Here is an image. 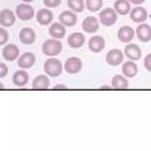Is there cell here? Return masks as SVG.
Wrapping results in <instances>:
<instances>
[{
    "instance_id": "obj_1",
    "label": "cell",
    "mask_w": 151,
    "mask_h": 151,
    "mask_svg": "<svg viewBox=\"0 0 151 151\" xmlns=\"http://www.w3.org/2000/svg\"><path fill=\"white\" fill-rule=\"evenodd\" d=\"M62 50V44L60 41L50 39L44 42L42 45L43 53L48 56H54L60 53Z\"/></svg>"
},
{
    "instance_id": "obj_2",
    "label": "cell",
    "mask_w": 151,
    "mask_h": 151,
    "mask_svg": "<svg viewBox=\"0 0 151 151\" xmlns=\"http://www.w3.org/2000/svg\"><path fill=\"white\" fill-rule=\"evenodd\" d=\"M44 70L48 75L57 77L62 72V64L58 59L49 58L44 63Z\"/></svg>"
},
{
    "instance_id": "obj_3",
    "label": "cell",
    "mask_w": 151,
    "mask_h": 151,
    "mask_svg": "<svg viewBox=\"0 0 151 151\" xmlns=\"http://www.w3.org/2000/svg\"><path fill=\"white\" fill-rule=\"evenodd\" d=\"M99 16L101 23L106 27L114 25L117 19L116 12L111 8H104L99 13Z\"/></svg>"
},
{
    "instance_id": "obj_4",
    "label": "cell",
    "mask_w": 151,
    "mask_h": 151,
    "mask_svg": "<svg viewBox=\"0 0 151 151\" xmlns=\"http://www.w3.org/2000/svg\"><path fill=\"white\" fill-rule=\"evenodd\" d=\"M15 13L21 20L28 21L34 17V9L30 5L20 4L16 7Z\"/></svg>"
},
{
    "instance_id": "obj_5",
    "label": "cell",
    "mask_w": 151,
    "mask_h": 151,
    "mask_svg": "<svg viewBox=\"0 0 151 151\" xmlns=\"http://www.w3.org/2000/svg\"><path fill=\"white\" fill-rule=\"evenodd\" d=\"M123 58V52L119 49H112L110 50L106 56L107 63L111 66L120 65L122 63Z\"/></svg>"
},
{
    "instance_id": "obj_6",
    "label": "cell",
    "mask_w": 151,
    "mask_h": 151,
    "mask_svg": "<svg viewBox=\"0 0 151 151\" xmlns=\"http://www.w3.org/2000/svg\"><path fill=\"white\" fill-rule=\"evenodd\" d=\"M147 11L142 6L134 7L130 12V18L134 22L141 23L145 21L147 18Z\"/></svg>"
},
{
    "instance_id": "obj_7",
    "label": "cell",
    "mask_w": 151,
    "mask_h": 151,
    "mask_svg": "<svg viewBox=\"0 0 151 151\" xmlns=\"http://www.w3.org/2000/svg\"><path fill=\"white\" fill-rule=\"evenodd\" d=\"M82 67L81 61L77 57H72L68 58L64 64V70L67 73L75 74L78 73Z\"/></svg>"
},
{
    "instance_id": "obj_8",
    "label": "cell",
    "mask_w": 151,
    "mask_h": 151,
    "mask_svg": "<svg viewBox=\"0 0 151 151\" xmlns=\"http://www.w3.org/2000/svg\"><path fill=\"white\" fill-rule=\"evenodd\" d=\"M83 29L87 33H94L99 28V23L97 18L89 16L85 18L82 22Z\"/></svg>"
},
{
    "instance_id": "obj_9",
    "label": "cell",
    "mask_w": 151,
    "mask_h": 151,
    "mask_svg": "<svg viewBox=\"0 0 151 151\" xmlns=\"http://www.w3.org/2000/svg\"><path fill=\"white\" fill-rule=\"evenodd\" d=\"M134 35V29L129 25L121 27L117 32L118 39L123 43H127L131 41Z\"/></svg>"
},
{
    "instance_id": "obj_10",
    "label": "cell",
    "mask_w": 151,
    "mask_h": 151,
    "mask_svg": "<svg viewBox=\"0 0 151 151\" xmlns=\"http://www.w3.org/2000/svg\"><path fill=\"white\" fill-rule=\"evenodd\" d=\"M88 48L93 52H99L101 51L105 46V40L100 35H94L91 37L88 40Z\"/></svg>"
},
{
    "instance_id": "obj_11",
    "label": "cell",
    "mask_w": 151,
    "mask_h": 151,
    "mask_svg": "<svg viewBox=\"0 0 151 151\" xmlns=\"http://www.w3.org/2000/svg\"><path fill=\"white\" fill-rule=\"evenodd\" d=\"M137 38L143 42H147L151 40V27L147 24H140L136 29Z\"/></svg>"
},
{
    "instance_id": "obj_12",
    "label": "cell",
    "mask_w": 151,
    "mask_h": 151,
    "mask_svg": "<svg viewBox=\"0 0 151 151\" xmlns=\"http://www.w3.org/2000/svg\"><path fill=\"white\" fill-rule=\"evenodd\" d=\"M16 18L14 12L9 9H4L0 11V25L9 27L15 22Z\"/></svg>"
},
{
    "instance_id": "obj_13",
    "label": "cell",
    "mask_w": 151,
    "mask_h": 151,
    "mask_svg": "<svg viewBox=\"0 0 151 151\" xmlns=\"http://www.w3.org/2000/svg\"><path fill=\"white\" fill-rule=\"evenodd\" d=\"M124 52L126 57L132 60H138L142 57L141 49L135 44L130 43L126 45Z\"/></svg>"
},
{
    "instance_id": "obj_14",
    "label": "cell",
    "mask_w": 151,
    "mask_h": 151,
    "mask_svg": "<svg viewBox=\"0 0 151 151\" xmlns=\"http://www.w3.org/2000/svg\"><path fill=\"white\" fill-rule=\"evenodd\" d=\"M36 19L39 24L42 25H48L53 19L52 12L45 8L39 9L36 14Z\"/></svg>"
},
{
    "instance_id": "obj_15",
    "label": "cell",
    "mask_w": 151,
    "mask_h": 151,
    "mask_svg": "<svg viewBox=\"0 0 151 151\" xmlns=\"http://www.w3.org/2000/svg\"><path fill=\"white\" fill-rule=\"evenodd\" d=\"M85 40V37L81 32H74L68 37L67 43L71 48H78L84 44Z\"/></svg>"
},
{
    "instance_id": "obj_16",
    "label": "cell",
    "mask_w": 151,
    "mask_h": 151,
    "mask_svg": "<svg viewBox=\"0 0 151 151\" xmlns=\"http://www.w3.org/2000/svg\"><path fill=\"white\" fill-rule=\"evenodd\" d=\"M58 18L61 24L67 27L74 25L77 21V15L70 11H64L60 14Z\"/></svg>"
},
{
    "instance_id": "obj_17",
    "label": "cell",
    "mask_w": 151,
    "mask_h": 151,
    "mask_svg": "<svg viewBox=\"0 0 151 151\" xmlns=\"http://www.w3.org/2000/svg\"><path fill=\"white\" fill-rule=\"evenodd\" d=\"M35 61V55L30 52H26L22 54L18 60V65L23 68L31 67Z\"/></svg>"
},
{
    "instance_id": "obj_18",
    "label": "cell",
    "mask_w": 151,
    "mask_h": 151,
    "mask_svg": "<svg viewBox=\"0 0 151 151\" xmlns=\"http://www.w3.org/2000/svg\"><path fill=\"white\" fill-rule=\"evenodd\" d=\"M19 51L17 45L12 44H9L2 50V55L7 61H14L18 56Z\"/></svg>"
},
{
    "instance_id": "obj_19",
    "label": "cell",
    "mask_w": 151,
    "mask_h": 151,
    "mask_svg": "<svg viewBox=\"0 0 151 151\" xmlns=\"http://www.w3.org/2000/svg\"><path fill=\"white\" fill-rule=\"evenodd\" d=\"M19 38L21 42L26 45H29L35 41V34L29 28H23L19 32Z\"/></svg>"
},
{
    "instance_id": "obj_20",
    "label": "cell",
    "mask_w": 151,
    "mask_h": 151,
    "mask_svg": "<svg viewBox=\"0 0 151 151\" xmlns=\"http://www.w3.org/2000/svg\"><path fill=\"white\" fill-rule=\"evenodd\" d=\"M49 34L55 38H62L65 35V29L62 24L54 22L51 25L48 29Z\"/></svg>"
},
{
    "instance_id": "obj_21",
    "label": "cell",
    "mask_w": 151,
    "mask_h": 151,
    "mask_svg": "<svg viewBox=\"0 0 151 151\" xmlns=\"http://www.w3.org/2000/svg\"><path fill=\"white\" fill-rule=\"evenodd\" d=\"M113 6L116 13L120 15H126L130 11V4L127 0H116Z\"/></svg>"
},
{
    "instance_id": "obj_22",
    "label": "cell",
    "mask_w": 151,
    "mask_h": 151,
    "mask_svg": "<svg viewBox=\"0 0 151 151\" xmlns=\"http://www.w3.org/2000/svg\"><path fill=\"white\" fill-rule=\"evenodd\" d=\"M122 69L123 74L129 78L134 77L137 73V65L134 62L131 61L125 62L123 64Z\"/></svg>"
},
{
    "instance_id": "obj_23",
    "label": "cell",
    "mask_w": 151,
    "mask_h": 151,
    "mask_svg": "<svg viewBox=\"0 0 151 151\" xmlns=\"http://www.w3.org/2000/svg\"><path fill=\"white\" fill-rule=\"evenodd\" d=\"M50 85V80L45 75L37 76L32 81V88L34 89H47Z\"/></svg>"
},
{
    "instance_id": "obj_24",
    "label": "cell",
    "mask_w": 151,
    "mask_h": 151,
    "mask_svg": "<svg viewBox=\"0 0 151 151\" xmlns=\"http://www.w3.org/2000/svg\"><path fill=\"white\" fill-rule=\"evenodd\" d=\"M28 73L22 70L17 71L12 76L13 83L18 86H24L28 81Z\"/></svg>"
},
{
    "instance_id": "obj_25",
    "label": "cell",
    "mask_w": 151,
    "mask_h": 151,
    "mask_svg": "<svg viewBox=\"0 0 151 151\" xmlns=\"http://www.w3.org/2000/svg\"><path fill=\"white\" fill-rule=\"evenodd\" d=\"M111 84L114 89H126L129 86V82L123 76L116 75L112 78Z\"/></svg>"
},
{
    "instance_id": "obj_26",
    "label": "cell",
    "mask_w": 151,
    "mask_h": 151,
    "mask_svg": "<svg viewBox=\"0 0 151 151\" xmlns=\"http://www.w3.org/2000/svg\"><path fill=\"white\" fill-rule=\"evenodd\" d=\"M68 7L76 12H81L84 8L83 0H67Z\"/></svg>"
},
{
    "instance_id": "obj_27",
    "label": "cell",
    "mask_w": 151,
    "mask_h": 151,
    "mask_svg": "<svg viewBox=\"0 0 151 151\" xmlns=\"http://www.w3.org/2000/svg\"><path fill=\"white\" fill-rule=\"evenodd\" d=\"M103 0H86L87 9L91 12L99 11L103 6Z\"/></svg>"
},
{
    "instance_id": "obj_28",
    "label": "cell",
    "mask_w": 151,
    "mask_h": 151,
    "mask_svg": "<svg viewBox=\"0 0 151 151\" xmlns=\"http://www.w3.org/2000/svg\"><path fill=\"white\" fill-rule=\"evenodd\" d=\"M8 40V34L6 30L0 28V45L6 42Z\"/></svg>"
},
{
    "instance_id": "obj_29",
    "label": "cell",
    "mask_w": 151,
    "mask_h": 151,
    "mask_svg": "<svg viewBox=\"0 0 151 151\" xmlns=\"http://www.w3.org/2000/svg\"><path fill=\"white\" fill-rule=\"evenodd\" d=\"M61 0H43L44 4L48 8H55L60 5Z\"/></svg>"
},
{
    "instance_id": "obj_30",
    "label": "cell",
    "mask_w": 151,
    "mask_h": 151,
    "mask_svg": "<svg viewBox=\"0 0 151 151\" xmlns=\"http://www.w3.org/2000/svg\"><path fill=\"white\" fill-rule=\"evenodd\" d=\"M144 66L147 70L151 72V53L147 54L145 57Z\"/></svg>"
},
{
    "instance_id": "obj_31",
    "label": "cell",
    "mask_w": 151,
    "mask_h": 151,
    "mask_svg": "<svg viewBox=\"0 0 151 151\" xmlns=\"http://www.w3.org/2000/svg\"><path fill=\"white\" fill-rule=\"evenodd\" d=\"M8 67L6 65L2 63H0V78L5 77L8 73Z\"/></svg>"
},
{
    "instance_id": "obj_32",
    "label": "cell",
    "mask_w": 151,
    "mask_h": 151,
    "mask_svg": "<svg viewBox=\"0 0 151 151\" xmlns=\"http://www.w3.org/2000/svg\"><path fill=\"white\" fill-rule=\"evenodd\" d=\"M130 3H132V4L139 5L142 4L146 0H127Z\"/></svg>"
},
{
    "instance_id": "obj_33",
    "label": "cell",
    "mask_w": 151,
    "mask_h": 151,
    "mask_svg": "<svg viewBox=\"0 0 151 151\" xmlns=\"http://www.w3.org/2000/svg\"><path fill=\"white\" fill-rule=\"evenodd\" d=\"M53 88H57V89H64V88H67V87L65 86L63 84H57L55 87H53Z\"/></svg>"
},
{
    "instance_id": "obj_34",
    "label": "cell",
    "mask_w": 151,
    "mask_h": 151,
    "mask_svg": "<svg viewBox=\"0 0 151 151\" xmlns=\"http://www.w3.org/2000/svg\"><path fill=\"white\" fill-rule=\"evenodd\" d=\"M21 1H24L25 2H31L33 1L34 0H21Z\"/></svg>"
},
{
    "instance_id": "obj_35",
    "label": "cell",
    "mask_w": 151,
    "mask_h": 151,
    "mask_svg": "<svg viewBox=\"0 0 151 151\" xmlns=\"http://www.w3.org/2000/svg\"><path fill=\"white\" fill-rule=\"evenodd\" d=\"M101 88H110V87L109 86H103L101 87Z\"/></svg>"
},
{
    "instance_id": "obj_36",
    "label": "cell",
    "mask_w": 151,
    "mask_h": 151,
    "mask_svg": "<svg viewBox=\"0 0 151 151\" xmlns=\"http://www.w3.org/2000/svg\"><path fill=\"white\" fill-rule=\"evenodd\" d=\"M3 87H3V84L0 83V89H1V88H2Z\"/></svg>"
}]
</instances>
